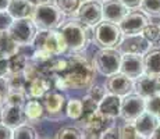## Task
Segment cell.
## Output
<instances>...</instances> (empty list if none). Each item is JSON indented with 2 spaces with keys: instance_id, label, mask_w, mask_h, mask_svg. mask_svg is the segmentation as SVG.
<instances>
[{
  "instance_id": "5bb4252c",
  "label": "cell",
  "mask_w": 160,
  "mask_h": 139,
  "mask_svg": "<svg viewBox=\"0 0 160 139\" xmlns=\"http://www.w3.org/2000/svg\"><path fill=\"white\" fill-rule=\"evenodd\" d=\"M134 93L143 99H150L160 95V77L143 74L134 81Z\"/></svg>"
},
{
  "instance_id": "1f68e13d",
  "label": "cell",
  "mask_w": 160,
  "mask_h": 139,
  "mask_svg": "<svg viewBox=\"0 0 160 139\" xmlns=\"http://www.w3.org/2000/svg\"><path fill=\"white\" fill-rule=\"evenodd\" d=\"M13 139H39V135L32 125L22 124L21 127L14 129Z\"/></svg>"
},
{
  "instance_id": "9c48e42d",
  "label": "cell",
  "mask_w": 160,
  "mask_h": 139,
  "mask_svg": "<svg viewBox=\"0 0 160 139\" xmlns=\"http://www.w3.org/2000/svg\"><path fill=\"white\" fill-rule=\"evenodd\" d=\"M152 49V45L146 41L142 33L137 35H124L117 46V50L121 54H141L145 56Z\"/></svg>"
},
{
  "instance_id": "4316f807",
  "label": "cell",
  "mask_w": 160,
  "mask_h": 139,
  "mask_svg": "<svg viewBox=\"0 0 160 139\" xmlns=\"http://www.w3.org/2000/svg\"><path fill=\"white\" fill-rule=\"evenodd\" d=\"M57 8L67 17H74L78 13L82 4V0H54Z\"/></svg>"
},
{
  "instance_id": "7dc6e473",
  "label": "cell",
  "mask_w": 160,
  "mask_h": 139,
  "mask_svg": "<svg viewBox=\"0 0 160 139\" xmlns=\"http://www.w3.org/2000/svg\"><path fill=\"white\" fill-rule=\"evenodd\" d=\"M150 139H160V124H159V127L156 128V131H155V134L150 137Z\"/></svg>"
},
{
  "instance_id": "7a4b0ae2",
  "label": "cell",
  "mask_w": 160,
  "mask_h": 139,
  "mask_svg": "<svg viewBox=\"0 0 160 139\" xmlns=\"http://www.w3.org/2000/svg\"><path fill=\"white\" fill-rule=\"evenodd\" d=\"M60 32L67 45V53H79L88 47L91 41H93V28L85 25L78 18L64 22Z\"/></svg>"
},
{
  "instance_id": "d6a6232c",
  "label": "cell",
  "mask_w": 160,
  "mask_h": 139,
  "mask_svg": "<svg viewBox=\"0 0 160 139\" xmlns=\"http://www.w3.org/2000/svg\"><path fill=\"white\" fill-rule=\"evenodd\" d=\"M141 11L148 17H160V0H142Z\"/></svg>"
},
{
  "instance_id": "7c38bea8",
  "label": "cell",
  "mask_w": 160,
  "mask_h": 139,
  "mask_svg": "<svg viewBox=\"0 0 160 139\" xmlns=\"http://www.w3.org/2000/svg\"><path fill=\"white\" fill-rule=\"evenodd\" d=\"M45 111L50 118L58 120L63 117L64 111L67 107V99L61 92L58 91H50L42 97Z\"/></svg>"
},
{
  "instance_id": "6da1fadb",
  "label": "cell",
  "mask_w": 160,
  "mask_h": 139,
  "mask_svg": "<svg viewBox=\"0 0 160 139\" xmlns=\"http://www.w3.org/2000/svg\"><path fill=\"white\" fill-rule=\"evenodd\" d=\"M95 75L93 64L81 54L61 58L57 56L52 64V79L58 91L89 89L95 83Z\"/></svg>"
},
{
  "instance_id": "d4e9b609",
  "label": "cell",
  "mask_w": 160,
  "mask_h": 139,
  "mask_svg": "<svg viewBox=\"0 0 160 139\" xmlns=\"http://www.w3.org/2000/svg\"><path fill=\"white\" fill-rule=\"evenodd\" d=\"M18 52H20V46L10 36V33L8 32L0 33V53L10 58L11 56H14Z\"/></svg>"
},
{
  "instance_id": "bcb514c9",
  "label": "cell",
  "mask_w": 160,
  "mask_h": 139,
  "mask_svg": "<svg viewBox=\"0 0 160 139\" xmlns=\"http://www.w3.org/2000/svg\"><path fill=\"white\" fill-rule=\"evenodd\" d=\"M10 0H0V11H7Z\"/></svg>"
},
{
  "instance_id": "5b68a950",
  "label": "cell",
  "mask_w": 160,
  "mask_h": 139,
  "mask_svg": "<svg viewBox=\"0 0 160 139\" xmlns=\"http://www.w3.org/2000/svg\"><path fill=\"white\" fill-rule=\"evenodd\" d=\"M35 50H45L53 56H63L67 53V45L60 31H39L32 43Z\"/></svg>"
},
{
  "instance_id": "4dcf8cb0",
  "label": "cell",
  "mask_w": 160,
  "mask_h": 139,
  "mask_svg": "<svg viewBox=\"0 0 160 139\" xmlns=\"http://www.w3.org/2000/svg\"><path fill=\"white\" fill-rule=\"evenodd\" d=\"M142 35L146 38V41L152 46L160 45V24L149 22L146 28L142 31Z\"/></svg>"
},
{
  "instance_id": "e575fe53",
  "label": "cell",
  "mask_w": 160,
  "mask_h": 139,
  "mask_svg": "<svg viewBox=\"0 0 160 139\" xmlns=\"http://www.w3.org/2000/svg\"><path fill=\"white\" fill-rule=\"evenodd\" d=\"M120 135H121V139H141L142 138L138 134L134 121H125V124H122L120 127Z\"/></svg>"
},
{
  "instance_id": "f6af8a7d",
  "label": "cell",
  "mask_w": 160,
  "mask_h": 139,
  "mask_svg": "<svg viewBox=\"0 0 160 139\" xmlns=\"http://www.w3.org/2000/svg\"><path fill=\"white\" fill-rule=\"evenodd\" d=\"M28 2L33 6V7H38V6L46 4V3H50V0H28Z\"/></svg>"
},
{
  "instance_id": "8992f818",
  "label": "cell",
  "mask_w": 160,
  "mask_h": 139,
  "mask_svg": "<svg viewBox=\"0 0 160 139\" xmlns=\"http://www.w3.org/2000/svg\"><path fill=\"white\" fill-rule=\"evenodd\" d=\"M122 54L117 49H100L93 57L95 70L103 77H112L120 72Z\"/></svg>"
},
{
  "instance_id": "ee69618b",
  "label": "cell",
  "mask_w": 160,
  "mask_h": 139,
  "mask_svg": "<svg viewBox=\"0 0 160 139\" xmlns=\"http://www.w3.org/2000/svg\"><path fill=\"white\" fill-rule=\"evenodd\" d=\"M121 2L124 3V6L127 8L135 10V8L141 7V3H142V0H121Z\"/></svg>"
},
{
  "instance_id": "f907efd6",
  "label": "cell",
  "mask_w": 160,
  "mask_h": 139,
  "mask_svg": "<svg viewBox=\"0 0 160 139\" xmlns=\"http://www.w3.org/2000/svg\"><path fill=\"white\" fill-rule=\"evenodd\" d=\"M82 2H87V0H82Z\"/></svg>"
},
{
  "instance_id": "d590c367",
  "label": "cell",
  "mask_w": 160,
  "mask_h": 139,
  "mask_svg": "<svg viewBox=\"0 0 160 139\" xmlns=\"http://www.w3.org/2000/svg\"><path fill=\"white\" fill-rule=\"evenodd\" d=\"M109 93V92H107V89H106V86H103V85H92L91 88L88 89V96L89 97H92L93 99L95 102H96V103H100V102L103 100V97L106 96V95Z\"/></svg>"
},
{
  "instance_id": "2e32d148",
  "label": "cell",
  "mask_w": 160,
  "mask_h": 139,
  "mask_svg": "<svg viewBox=\"0 0 160 139\" xmlns=\"http://www.w3.org/2000/svg\"><path fill=\"white\" fill-rule=\"evenodd\" d=\"M120 72L127 75L132 81L145 74V63L143 56L141 54H122Z\"/></svg>"
},
{
  "instance_id": "ab89813d",
  "label": "cell",
  "mask_w": 160,
  "mask_h": 139,
  "mask_svg": "<svg viewBox=\"0 0 160 139\" xmlns=\"http://www.w3.org/2000/svg\"><path fill=\"white\" fill-rule=\"evenodd\" d=\"M8 93H10V88L6 78H0V107L4 104L6 99H7Z\"/></svg>"
},
{
  "instance_id": "3957f363",
  "label": "cell",
  "mask_w": 160,
  "mask_h": 139,
  "mask_svg": "<svg viewBox=\"0 0 160 139\" xmlns=\"http://www.w3.org/2000/svg\"><path fill=\"white\" fill-rule=\"evenodd\" d=\"M64 15L60 10L57 8L56 4L52 3H46V4L33 7L32 11V18L33 24L36 25L38 31H53L58 29L64 22Z\"/></svg>"
},
{
  "instance_id": "44dd1931",
  "label": "cell",
  "mask_w": 160,
  "mask_h": 139,
  "mask_svg": "<svg viewBox=\"0 0 160 139\" xmlns=\"http://www.w3.org/2000/svg\"><path fill=\"white\" fill-rule=\"evenodd\" d=\"M98 110L103 114V116L109 117V118H116L120 117V111H121V97L116 96V95L107 93L103 97V100L99 103Z\"/></svg>"
},
{
  "instance_id": "ffe728a7",
  "label": "cell",
  "mask_w": 160,
  "mask_h": 139,
  "mask_svg": "<svg viewBox=\"0 0 160 139\" xmlns=\"http://www.w3.org/2000/svg\"><path fill=\"white\" fill-rule=\"evenodd\" d=\"M52 85H53L52 78L42 75L27 83L25 95L28 99H42L48 92H50Z\"/></svg>"
},
{
  "instance_id": "277c9868",
  "label": "cell",
  "mask_w": 160,
  "mask_h": 139,
  "mask_svg": "<svg viewBox=\"0 0 160 139\" xmlns=\"http://www.w3.org/2000/svg\"><path fill=\"white\" fill-rule=\"evenodd\" d=\"M122 32L118 24L102 21L93 29V42L100 49H117L122 39Z\"/></svg>"
},
{
  "instance_id": "52a82bcc",
  "label": "cell",
  "mask_w": 160,
  "mask_h": 139,
  "mask_svg": "<svg viewBox=\"0 0 160 139\" xmlns=\"http://www.w3.org/2000/svg\"><path fill=\"white\" fill-rule=\"evenodd\" d=\"M8 33L20 47H28V46H32L35 41L38 28L33 24L32 18H21V20L13 21Z\"/></svg>"
},
{
  "instance_id": "ac0fdd59",
  "label": "cell",
  "mask_w": 160,
  "mask_h": 139,
  "mask_svg": "<svg viewBox=\"0 0 160 139\" xmlns=\"http://www.w3.org/2000/svg\"><path fill=\"white\" fill-rule=\"evenodd\" d=\"M135 124V128H137L138 134L141 135L142 138L145 139H150L153 134H155L156 128L159 127L160 124V120L159 117H156L155 114L149 113V111H143L139 117L134 121Z\"/></svg>"
},
{
  "instance_id": "74e56055",
  "label": "cell",
  "mask_w": 160,
  "mask_h": 139,
  "mask_svg": "<svg viewBox=\"0 0 160 139\" xmlns=\"http://www.w3.org/2000/svg\"><path fill=\"white\" fill-rule=\"evenodd\" d=\"M146 111L155 114L156 117L160 118V95L146 99Z\"/></svg>"
},
{
  "instance_id": "681fc988",
  "label": "cell",
  "mask_w": 160,
  "mask_h": 139,
  "mask_svg": "<svg viewBox=\"0 0 160 139\" xmlns=\"http://www.w3.org/2000/svg\"><path fill=\"white\" fill-rule=\"evenodd\" d=\"M96 2H99V3H103V2H106V0H96Z\"/></svg>"
},
{
  "instance_id": "b9f144b4",
  "label": "cell",
  "mask_w": 160,
  "mask_h": 139,
  "mask_svg": "<svg viewBox=\"0 0 160 139\" xmlns=\"http://www.w3.org/2000/svg\"><path fill=\"white\" fill-rule=\"evenodd\" d=\"M10 72V63H8V57L0 53V78H6L7 74Z\"/></svg>"
},
{
  "instance_id": "603a6c76",
  "label": "cell",
  "mask_w": 160,
  "mask_h": 139,
  "mask_svg": "<svg viewBox=\"0 0 160 139\" xmlns=\"http://www.w3.org/2000/svg\"><path fill=\"white\" fill-rule=\"evenodd\" d=\"M7 11L14 20L31 18L33 11V6L31 4L28 0H10Z\"/></svg>"
},
{
  "instance_id": "cb8c5ba5",
  "label": "cell",
  "mask_w": 160,
  "mask_h": 139,
  "mask_svg": "<svg viewBox=\"0 0 160 139\" xmlns=\"http://www.w3.org/2000/svg\"><path fill=\"white\" fill-rule=\"evenodd\" d=\"M145 63V74L160 77V49H150L143 56Z\"/></svg>"
},
{
  "instance_id": "836d02e7",
  "label": "cell",
  "mask_w": 160,
  "mask_h": 139,
  "mask_svg": "<svg viewBox=\"0 0 160 139\" xmlns=\"http://www.w3.org/2000/svg\"><path fill=\"white\" fill-rule=\"evenodd\" d=\"M56 139H85V135L77 127H64L57 132Z\"/></svg>"
},
{
  "instance_id": "ba28073f",
  "label": "cell",
  "mask_w": 160,
  "mask_h": 139,
  "mask_svg": "<svg viewBox=\"0 0 160 139\" xmlns=\"http://www.w3.org/2000/svg\"><path fill=\"white\" fill-rule=\"evenodd\" d=\"M146 110V99L137 93H131L121 97V111L120 117L124 121H135Z\"/></svg>"
},
{
  "instance_id": "9a60e30c",
  "label": "cell",
  "mask_w": 160,
  "mask_h": 139,
  "mask_svg": "<svg viewBox=\"0 0 160 139\" xmlns=\"http://www.w3.org/2000/svg\"><path fill=\"white\" fill-rule=\"evenodd\" d=\"M104 86H106L109 93L116 95V96L120 97H124L134 92V81L121 72H117L112 77H107Z\"/></svg>"
},
{
  "instance_id": "60d3db41",
  "label": "cell",
  "mask_w": 160,
  "mask_h": 139,
  "mask_svg": "<svg viewBox=\"0 0 160 139\" xmlns=\"http://www.w3.org/2000/svg\"><path fill=\"white\" fill-rule=\"evenodd\" d=\"M100 139H121L120 135V127H110L109 129L103 132V135L100 137Z\"/></svg>"
},
{
  "instance_id": "4fadbf2b",
  "label": "cell",
  "mask_w": 160,
  "mask_h": 139,
  "mask_svg": "<svg viewBox=\"0 0 160 139\" xmlns=\"http://www.w3.org/2000/svg\"><path fill=\"white\" fill-rule=\"evenodd\" d=\"M149 24V18L142 11H128V14L121 20L118 24L121 28L122 35H137V33H142V31Z\"/></svg>"
},
{
  "instance_id": "816d5d0a",
  "label": "cell",
  "mask_w": 160,
  "mask_h": 139,
  "mask_svg": "<svg viewBox=\"0 0 160 139\" xmlns=\"http://www.w3.org/2000/svg\"><path fill=\"white\" fill-rule=\"evenodd\" d=\"M159 120H160V118H159Z\"/></svg>"
},
{
  "instance_id": "8d00e7d4",
  "label": "cell",
  "mask_w": 160,
  "mask_h": 139,
  "mask_svg": "<svg viewBox=\"0 0 160 139\" xmlns=\"http://www.w3.org/2000/svg\"><path fill=\"white\" fill-rule=\"evenodd\" d=\"M4 103L13 104V106H20L24 107L27 103V95L24 92H10Z\"/></svg>"
},
{
  "instance_id": "f1b7e54d",
  "label": "cell",
  "mask_w": 160,
  "mask_h": 139,
  "mask_svg": "<svg viewBox=\"0 0 160 139\" xmlns=\"http://www.w3.org/2000/svg\"><path fill=\"white\" fill-rule=\"evenodd\" d=\"M29 60H31L29 56L21 53V52H18V53H15L14 56H11V57L8 58V63H10V72H24L25 67L28 66Z\"/></svg>"
},
{
  "instance_id": "e0dca14e",
  "label": "cell",
  "mask_w": 160,
  "mask_h": 139,
  "mask_svg": "<svg viewBox=\"0 0 160 139\" xmlns=\"http://www.w3.org/2000/svg\"><path fill=\"white\" fill-rule=\"evenodd\" d=\"M2 122L13 129L25 124L27 118L24 114V107L4 103L2 106Z\"/></svg>"
},
{
  "instance_id": "83f0119b",
  "label": "cell",
  "mask_w": 160,
  "mask_h": 139,
  "mask_svg": "<svg viewBox=\"0 0 160 139\" xmlns=\"http://www.w3.org/2000/svg\"><path fill=\"white\" fill-rule=\"evenodd\" d=\"M98 107H99V103H96V102L92 97H89L88 95L82 97V116H81V118L78 120L79 125H84L98 111Z\"/></svg>"
},
{
  "instance_id": "30bf717a",
  "label": "cell",
  "mask_w": 160,
  "mask_h": 139,
  "mask_svg": "<svg viewBox=\"0 0 160 139\" xmlns=\"http://www.w3.org/2000/svg\"><path fill=\"white\" fill-rule=\"evenodd\" d=\"M77 18L85 25L95 28L99 25L103 21V10H102V3L96 2V0H87L82 2L81 7H79Z\"/></svg>"
},
{
  "instance_id": "c3c4849f",
  "label": "cell",
  "mask_w": 160,
  "mask_h": 139,
  "mask_svg": "<svg viewBox=\"0 0 160 139\" xmlns=\"http://www.w3.org/2000/svg\"><path fill=\"white\" fill-rule=\"evenodd\" d=\"M0 122H2V107H0Z\"/></svg>"
},
{
  "instance_id": "f546056e",
  "label": "cell",
  "mask_w": 160,
  "mask_h": 139,
  "mask_svg": "<svg viewBox=\"0 0 160 139\" xmlns=\"http://www.w3.org/2000/svg\"><path fill=\"white\" fill-rule=\"evenodd\" d=\"M66 114L68 118L78 121L82 116V99H70L67 102Z\"/></svg>"
},
{
  "instance_id": "484cf974",
  "label": "cell",
  "mask_w": 160,
  "mask_h": 139,
  "mask_svg": "<svg viewBox=\"0 0 160 139\" xmlns=\"http://www.w3.org/2000/svg\"><path fill=\"white\" fill-rule=\"evenodd\" d=\"M6 79H7L10 92H24L25 93L27 83L28 82H27L24 72H8Z\"/></svg>"
},
{
  "instance_id": "7402d4cb",
  "label": "cell",
  "mask_w": 160,
  "mask_h": 139,
  "mask_svg": "<svg viewBox=\"0 0 160 139\" xmlns=\"http://www.w3.org/2000/svg\"><path fill=\"white\" fill-rule=\"evenodd\" d=\"M24 114H25L27 122H39L46 116L43 103L38 99H28L24 106Z\"/></svg>"
},
{
  "instance_id": "8fae6325",
  "label": "cell",
  "mask_w": 160,
  "mask_h": 139,
  "mask_svg": "<svg viewBox=\"0 0 160 139\" xmlns=\"http://www.w3.org/2000/svg\"><path fill=\"white\" fill-rule=\"evenodd\" d=\"M81 127H82L81 131L84 132L85 139H100L103 132L113 125H112V118L103 116V114L98 110L96 113Z\"/></svg>"
},
{
  "instance_id": "7bdbcfd3",
  "label": "cell",
  "mask_w": 160,
  "mask_h": 139,
  "mask_svg": "<svg viewBox=\"0 0 160 139\" xmlns=\"http://www.w3.org/2000/svg\"><path fill=\"white\" fill-rule=\"evenodd\" d=\"M13 137H14V129L3 124V122H0V139H13Z\"/></svg>"
},
{
  "instance_id": "f35d334b",
  "label": "cell",
  "mask_w": 160,
  "mask_h": 139,
  "mask_svg": "<svg viewBox=\"0 0 160 139\" xmlns=\"http://www.w3.org/2000/svg\"><path fill=\"white\" fill-rule=\"evenodd\" d=\"M14 18L8 14V11H0V33L8 32Z\"/></svg>"
},
{
  "instance_id": "d6986e66",
  "label": "cell",
  "mask_w": 160,
  "mask_h": 139,
  "mask_svg": "<svg viewBox=\"0 0 160 139\" xmlns=\"http://www.w3.org/2000/svg\"><path fill=\"white\" fill-rule=\"evenodd\" d=\"M103 20L110 22L120 24L121 20L128 14V8L121 0H106L102 3Z\"/></svg>"
}]
</instances>
